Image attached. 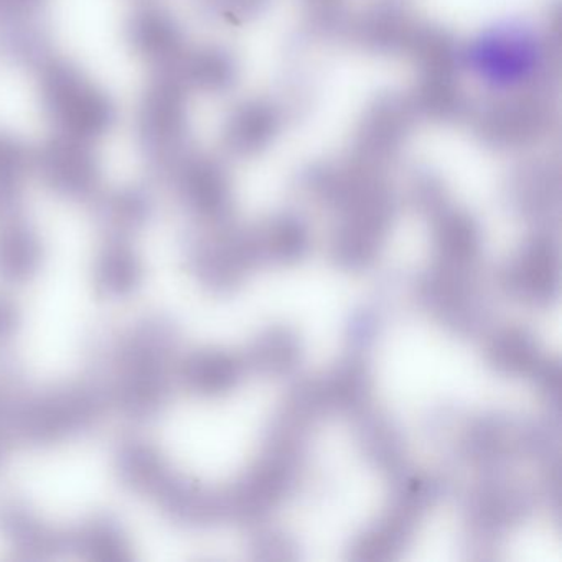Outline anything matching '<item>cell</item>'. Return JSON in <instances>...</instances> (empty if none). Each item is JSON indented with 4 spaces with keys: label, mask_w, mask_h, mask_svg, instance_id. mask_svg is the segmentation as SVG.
Masks as SVG:
<instances>
[{
    "label": "cell",
    "mask_w": 562,
    "mask_h": 562,
    "mask_svg": "<svg viewBox=\"0 0 562 562\" xmlns=\"http://www.w3.org/2000/svg\"><path fill=\"white\" fill-rule=\"evenodd\" d=\"M0 45L8 57L22 67L41 68L50 60V41L44 29L27 15L4 19Z\"/></svg>",
    "instance_id": "cell-14"
},
{
    "label": "cell",
    "mask_w": 562,
    "mask_h": 562,
    "mask_svg": "<svg viewBox=\"0 0 562 562\" xmlns=\"http://www.w3.org/2000/svg\"><path fill=\"white\" fill-rule=\"evenodd\" d=\"M38 71L42 106L61 136L88 143L111 130L116 108L80 68L50 58Z\"/></svg>",
    "instance_id": "cell-3"
},
{
    "label": "cell",
    "mask_w": 562,
    "mask_h": 562,
    "mask_svg": "<svg viewBox=\"0 0 562 562\" xmlns=\"http://www.w3.org/2000/svg\"><path fill=\"white\" fill-rule=\"evenodd\" d=\"M243 361L218 350H199L179 358L176 384L196 396H220L235 386L241 376Z\"/></svg>",
    "instance_id": "cell-11"
},
{
    "label": "cell",
    "mask_w": 562,
    "mask_h": 562,
    "mask_svg": "<svg viewBox=\"0 0 562 562\" xmlns=\"http://www.w3.org/2000/svg\"><path fill=\"white\" fill-rule=\"evenodd\" d=\"M113 475L124 492L150 499L176 472L169 457L153 440L127 436L116 443L111 457Z\"/></svg>",
    "instance_id": "cell-8"
},
{
    "label": "cell",
    "mask_w": 562,
    "mask_h": 562,
    "mask_svg": "<svg viewBox=\"0 0 562 562\" xmlns=\"http://www.w3.org/2000/svg\"><path fill=\"white\" fill-rule=\"evenodd\" d=\"M154 215V199L143 187H126L98 203V222L104 235L130 236L140 232Z\"/></svg>",
    "instance_id": "cell-13"
},
{
    "label": "cell",
    "mask_w": 562,
    "mask_h": 562,
    "mask_svg": "<svg viewBox=\"0 0 562 562\" xmlns=\"http://www.w3.org/2000/svg\"><path fill=\"white\" fill-rule=\"evenodd\" d=\"M65 554L91 562H131L136 558L130 532L110 513H94L65 529Z\"/></svg>",
    "instance_id": "cell-10"
},
{
    "label": "cell",
    "mask_w": 562,
    "mask_h": 562,
    "mask_svg": "<svg viewBox=\"0 0 562 562\" xmlns=\"http://www.w3.org/2000/svg\"><path fill=\"white\" fill-rule=\"evenodd\" d=\"M182 127V103L176 83L162 78L150 85L140 104L137 134L153 166H169L179 146Z\"/></svg>",
    "instance_id": "cell-5"
},
{
    "label": "cell",
    "mask_w": 562,
    "mask_h": 562,
    "mask_svg": "<svg viewBox=\"0 0 562 562\" xmlns=\"http://www.w3.org/2000/svg\"><path fill=\"white\" fill-rule=\"evenodd\" d=\"M22 327V312L18 302L0 294V350L8 348L18 338Z\"/></svg>",
    "instance_id": "cell-15"
},
{
    "label": "cell",
    "mask_w": 562,
    "mask_h": 562,
    "mask_svg": "<svg viewBox=\"0 0 562 562\" xmlns=\"http://www.w3.org/2000/svg\"><path fill=\"white\" fill-rule=\"evenodd\" d=\"M12 443L11 437H9L5 427L0 424V470L4 469L5 462H8L9 452H11Z\"/></svg>",
    "instance_id": "cell-16"
},
{
    "label": "cell",
    "mask_w": 562,
    "mask_h": 562,
    "mask_svg": "<svg viewBox=\"0 0 562 562\" xmlns=\"http://www.w3.org/2000/svg\"><path fill=\"white\" fill-rule=\"evenodd\" d=\"M32 164L55 195L71 202H87L97 196L100 164L85 140L57 137L41 147L32 157Z\"/></svg>",
    "instance_id": "cell-4"
},
{
    "label": "cell",
    "mask_w": 562,
    "mask_h": 562,
    "mask_svg": "<svg viewBox=\"0 0 562 562\" xmlns=\"http://www.w3.org/2000/svg\"><path fill=\"white\" fill-rule=\"evenodd\" d=\"M108 411L91 378L45 390L22 387L9 411V436L14 446L52 449L93 432Z\"/></svg>",
    "instance_id": "cell-2"
},
{
    "label": "cell",
    "mask_w": 562,
    "mask_h": 562,
    "mask_svg": "<svg viewBox=\"0 0 562 562\" xmlns=\"http://www.w3.org/2000/svg\"><path fill=\"white\" fill-rule=\"evenodd\" d=\"M44 239L21 210L0 215V282L21 288L44 268Z\"/></svg>",
    "instance_id": "cell-9"
},
{
    "label": "cell",
    "mask_w": 562,
    "mask_h": 562,
    "mask_svg": "<svg viewBox=\"0 0 562 562\" xmlns=\"http://www.w3.org/2000/svg\"><path fill=\"white\" fill-rule=\"evenodd\" d=\"M90 276L98 297L130 301L146 281V262L130 236L104 235L94 251Z\"/></svg>",
    "instance_id": "cell-7"
},
{
    "label": "cell",
    "mask_w": 562,
    "mask_h": 562,
    "mask_svg": "<svg viewBox=\"0 0 562 562\" xmlns=\"http://www.w3.org/2000/svg\"><path fill=\"white\" fill-rule=\"evenodd\" d=\"M179 331L164 315H144L121 330L94 341L93 374L106 401L131 423L157 419L169 406L176 387Z\"/></svg>",
    "instance_id": "cell-1"
},
{
    "label": "cell",
    "mask_w": 562,
    "mask_h": 562,
    "mask_svg": "<svg viewBox=\"0 0 562 562\" xmlns=\"http://www.w3.org/2000/svg\"><path fill=\"white\" fill-rule=\"evenodd\" d=\"M0 541L21 559H55L65 554V529L47 521L19 496H0Z\"/></svg>",
    "instance_id": "cell-6"
},
{
    "label": "cell",
    "mask_w": 562,
    "mask_h": 562,
    "mask_svg": "<svg viewBox=\"0 0 562 562\" xmlns=\"http://www.w3.org/2000/svg\"><path fill=\"white\" fill-rule=\"evenodd\" d=\"M126 41L150 64H170L179 50L180 37L169 15L156 9L134 12L126 24Z\"/></svg>",
    "instance_id": "cell-12"
}]
</instances>
